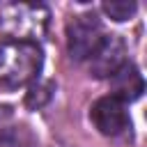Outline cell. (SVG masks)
Instances as JSON below:
<instances>
[{
  "label": "cell",
  "instance_id": "6da1fadb",
  "mask_svg": "<svg viewBox=\"0 0 147 147\" xmlns=\"http://www.w3.org/2000/svg\"><path fill=\"white\" fill-rule=\"evenodd\" d=\"M44 64L39 44L32 41H0V90H18L37 80Z\"/></svg>",
  "mask_w": 147,
  "mask_h": 147
},
{
  "label": "cell",
  "instance_id": "52a82bcc",
  "mask_svg": "<svg viewBox=\"0 0 147 147\" xmlns=\"http://www.w3.org/2000/svg\"><path fill=\"white\" fill-rule=\"evenodd\" d=\"M101 9H103V14H108L113 21H129L133 14H136V9H138V5L136 2H103L101 5Z\"/></svg>",
  "mask_w": 147,
  "mask_h": 147
},
{
  "label": "cell",
  "instance_id": "ba28073f",
  "mask_svg": "<svg viewBox=\"0 0 147 147\" xmlns=\"http://www.w3.org/2000/svg\"><path fill=\"white\" fill-rule=\"evenodd\" d=\"M0 147H28L23 140V133L16 129H7L0 133Z\"/></svg>",
  "mask_w": 147,
  "mask_h": 147
},
{
  "label": "cell",
  "instance_id": "8992f818",
  "mask_svg": "<svg viewBox=\"0 0 147 147\" xmlns=\"http://www.w3.org/2000/svg\"><path fill=\"white\" fill-rule=\"evenodd\" d=\"M110 85H113V96L124 101V103H131L136 99H140L142 90H145V83H142V76L138 71L136 64L126 62L113 78H110Z\"/></svg>",
  "mask_w": 147,
  "mask_h": 147
},
{
  "label": "cell",
  "instance_id": "277c9868",
  "mask_svg": "<svg viewBox=\"0 0 147 147\" xmlns=\"http://www.w3.org/2000/svg\"><path fill=\"white\" fill-rule=\"evenodd\" d=\"M126 62V44L117 34H103L101 44L87 60L90 74L94 78H113Z\"/></svg>",
  "mask_w": 147,
  "mask_h": 147
},
{
  "label": "cell",
  "instance_id": "3957f363",
  "mask_svg": "<svg viewBox=\"0 0 147 147\" xmlns=\"http://www.w3.org/2000/svg\"><path fill=\"white\" fill-rule=\"evenodd\" d=\"M101 39H103V28L94 14L74 16V21L67 25V48L74 60H90V55L96 51Z\"/></svg>",
  "mask_w": 147,
  "mask_h": 147
},
{
  "label": "cell",
  "instance_id": "7a4b0ae2",
  "mask_svg": "<svg viewBox=\"0 0 147 147\" xmlns=\"http://www.w3.org/2000/svg\"><path fill=\"white\" fill-rule=\"evenodd\" d=\"M51 11L41 2H7L0 7V32L11 41L37 44L48 30Z\"/></svg>",
  "mask_w": 147,
  "mask_h": 147
},
{
  "label": "cell",
  "instance_id": "5b68a950",
  "mask_svg": "<svg viewBox=\"0 0 147 147\" xmlns=\"http://www.w3.org/2000/svg\"><path fill=\"white\" fill-rule=\"evenodd\" d=\"M90 119L92 124L96 126L99 133L103 136H119L129 129V110H126V103L115 99L113 94L108 96H101L92 103V110H90Z\"/></svg>",
  "mask_w": 147,
  "mask_h": 147
}]
</instances>
